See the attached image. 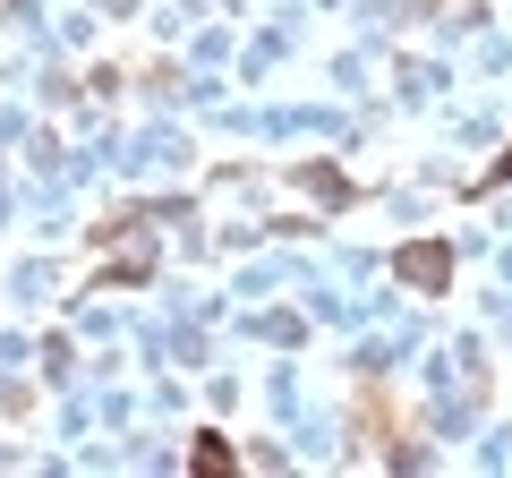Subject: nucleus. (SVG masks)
<instances>
[{
  "label": "nucleus",
  "mask_w": 512,
  "mask_h": 478,
  "mask_svg": "<svg viewBox=\"0 0 512 478\" xmlns=\"http://www.w3.org/2000/svg\"><path fill=\"white\" fill-rule=\"evenodd\" d=\"M393 274H402L410 291H427V299H436L444 282H453V248H444V239H410L402 257H393Z\"/></svg>",
  "instance_id": "1"
},
{
  "label": "nucleus",
  "mask_w": 512,
  "mask_h": 478,
  "mask_svg": "<svg viewBox=\"0 0 512 478\" xmlns=\"http://www.w3.org/2000/svg\"><path fill=\"white\" fill-rule=\"evenodd\" d=\"M188 461H197V470H205V478H222V470H239V453H231V444H222V436H214V427H205V436H197V444H188Z\"/></svg>",
  "instance_id": "2"
}]
</instances>
